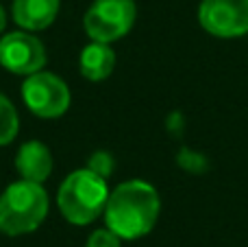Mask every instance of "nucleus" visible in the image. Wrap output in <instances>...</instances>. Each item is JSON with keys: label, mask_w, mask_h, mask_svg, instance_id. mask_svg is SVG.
Listing matches in <instances>:
<instances>
[{"label": "nucleus", "mask_w": 248, "mask_h": 247, "mask_svg": "<svg viewBox=\"0 0 248 247\" xmlns=\"http://www.w3.org/2000/svg\"><path fill=\"white\" fill-rule=\"evenodd\" d=\"M161 210L159 193L144 179H128L109 193L105 206V223L120 239L135 241L155 228Z\"/></svg>", "instance_id": "1"}, {"label": "nucleus", "mask_w": 248, "mask_h": 247, "mask_svg": "<svg viewBox=\"0 0 248 247\" xmlns=\"http://www.w3.org/2000/svg\"><path fill=\"white\" fill-rule=\"evenodd\" d=\"M109 199L107 179L90 169H78L61 182L57 193V206L65 221L74 226H87L105 212Z\"/></svg>", "instance_id": "2"}, {"label": "nucleus", "mask_w": 248, "mask_h": 247, "mask_svg": "<svg viewBox=\"0 0 248 247\" xmlns=\"http://www.w3.org/2000/svg\"><path fill=\"white\" fill-rule=\"evenodd\" d=\"M48 214V195L42 184L20 179L0 195V232L22 236L35 232Z\"/></svg>", "instance_id": "3"}, {"label": "nucleus", "mask_w": 248, "mask_h": 247, "mask_svg": "<svg viewBox=\"0 0 248 247\" xmlns=\"http://www.w3.org/2000/svg\"><path fill=\"white\" fill-rule=\"evenodd\" d=\"M135 16L133 0H94L83 18V26L94 42L111 44L133 29Z\"/></svg>", "instance_id": "4"}, {"label": "nucleus", "mask_w": 248, "mask_h": 247, "mask_svg": "<svg viewBox=\"0 0 248 247\" xmlns=\"http://www.w3.org/2000/svg\"><path fill=\"white\" fill-rule=\"evenodd\" d=\"M22 99L26 107L39 118H59L70 107V88L63 79L52 72H33L22 86Z\"/></svg>", "instance_id": "5"}, {"label": "nucleus", "mask_w": 248, "mask_h": 247, "mask_svg": "<svg viewBox=\"0 0 248 247\" xmlns=\"http://www.w3.org/2000/svg\"><path fill=\"white\" fill-rule=\"evenodd\" d=\"M198 22L214 37H242L248 33V0H202Z\"/></svg>", "instance_id": "6"}, {"label": "nucleus", "mask_w": 248, "mask_h": 247, "mask_svg": "<svg viewBox=\"0 0 248 247\" xmlns=\"http://www.w3.org/2000/svg\"><path fill=\"white\" fill-rule=\"evenodd\" d=\"M0 66L13 74L29 77L46 66V48L31 33H9L0 39Z\"/></svg>", "instance_id": "7"}, {"label": "nucleus", "mask_w": 248, "mask_h": 247, "mask_svg": "<svg viewBox=\"0 0 248 247\" xmlns=\"http://www.w3.org/2000/svg\"><path fill=\"white\" fill-rule=\"evenodd\" d=\"M16 169L22 175V179H29V182H37L44 184L50 177L52 171V153L39 140H29L20 147L16 156Z\"/></svg>", "instance_id": "8"}, {"label": "nucleus", "mask_w": 248, "mask_h": 247, "mask_svg": "<svg viewBox=\"0 0 248 247\" xmlns=\"http://www.w3.org/2000/svg\"><path fill=\"white\" fill-rule=\"evenodd\" d=\"M11 13L16 24L26 31H44L55 22L59 0H13Z\"/></svg>", "instance_id": "9"}, {"label": "nucleus", "mask_w": 248, "mask_h": 247, "mask_svg": "<svg viewBox=\"0 0 248 247\" xmlns=\"http://www.w3.org/2000/svg\"><path fill=\"white\" fill-rule=\"evenodd\" d=\"M116 68V53L109 44L94 42L87 44L78 57V70L90 81H105Z\"/></svg>", "instance_id": "10"}, {"label": "nucleus", "mask_w": 248, "mask_h": 247, "mask_svg": "<svg viewBox=\"0 0 248 247\" xmlns=\"http://www.w3.org/2000/svg\"><path fill=\"white\" fill-rule=\"evenodd\" d=\"M20 129V118L13 107V103L4 94H0V147L13 142Z\"/></svg>", "instance_id": "11"}, {"label": "nucleus", "mask_w": 248, "mask_h": 247, "mask_svg": "<svg viewBox=\"0 0 248 247\" xmlns=\"http://www.w3.org/2000/svg\"><path fill=\"white\" fill-rule=\"evenodd\" d=\"M113 166H116V162H113L111 153H107V151H96L94 156L90 158V164H87V169L94 171L96 175H100V177L107 179L109 175L113 173Z\"/></svg>", "instance_id": "12"}, {"label": "nucleus", "mask_w": 248, "mask_h": 247, "mask_svg": "<svg viewBox=\"0 0 248 247\" xmlns=\"http://www.w3.org/2000/svg\"><path fill=\"white\" fill-rule=\"evenodd\" d=\"M85 247H120V236H118L116 232H111L109 228L96 230L90 234Z\"/></svg>", "instance_id": "13"}, {"label": "nucleus", "mask_w": 248, "mask_h": 247, "mask_svg": "<svg viewBox=\"0 0 248 247\" xmlns=\"http://www.w3.org/2000/svg\"><path fill=\"white\" fill-rule=\"evenodd\" d=\"M4 24H7V13H4V9L0 7V33H2Z\"/></svg>", "instance_id": "14"}]
</instances>
